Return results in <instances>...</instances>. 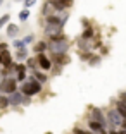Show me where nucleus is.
Wrapping results in <instances>:
<instances>
[{"label":"nucleus","mask_w":126,"mask_h":134,"mask_svg":"<svg viewBox=\"0 0 126 134\" xmlns=\"http://www.w3.org/2000/svg\"><path fill=\"white\" fill-rule=\"evenodd\" d=\"M67 48H69V45H67V40L64 35L52 36V41L48 43V50L52 52V55H64Z\"/></svg>","instance_id":"nucleus-1"},{"label":"nucleus","mask_w":126,"mask_h":134,"mask_svg":"<svg viewBox=\"0 0 126 134\" xmlns=\"http://www.w3.org/2000/svg\"><path fill=\"white\" fill-rule=\"evenodd\" d=\"M40 91H42V84L36 81L35 77H29L28 81H24L23 86H21V93H23L24 96H33V95H38Z\"/></svg>","instance_id":"nucleus-2"},{"label":"nucleus","mask_w":126,"mask_h":134,"mask_svg":"<svg viewBox=\"0 0 126 134\" xmlns=\"http://www.w3.org/2000/svg\"><path fill=\"white\" fill-rule=\"evenodd\" d=\"M107 122H109L110 127H121L123 122H124V119L121 117V114H119L116 108H110V110L107 112Z\"/></svg>","instance_id":"nucleus-3"},{"label":"nucleus","mask_w":126,"mask_h":134,"mask_svg":"<svg viewBox=\"0 0 126 134\" xmlns=\"http://www.w3.org/2000/svg\"><path fill=\"white\" fill-rule=\"evenodd\" d=\"M16 88H17V81L14 77H4V81L0 84V91L2 93H7V95L16 93Z\"/></svg>","instance_id":"nucleus-4"},{"label":"nucleus","mask_w":126,"mask_h":134,"mask_svg":"<svg viewBox=\"0 0 126 134\" xmlns=\"http://www.w3.org/2000/svg\"><path fill=\"white\" fill-rule=\"evenodd\" d=\"M90 115H92L90 120L99 122L102 127H105L107 124H109V122H107V119H105V115L102 114V110H100V108H97V107H92V108H90Z\"/></svg>","instance_id":"nucleus-5"},{"label":"nucleus","mask_w":126,"mask_h":134,"mask_svg":"<svg viewBox=\"0 0 126 134\" xmlns=\"http://www.w3.org/2000/svg\"><path fill=\"white\" fill-rule=\"evenodd\" d=\"M9 103H11V105H21V103H29V98H28V96H24L23 93H19V91H16V93L9 95Z\"/></svg>","instance_id":"nucleus-6"},{"label":"nucleus","mask_w":126,"mask_h":134,"mask_svg":"<svg viewBox=\"0 0 126 134\" xmlns=\"http://www.w3.org/2000/svg\"><path fill=\"white\" fill-rule=\"evenodd\" d=\"M36 62H38V65L43 69V71H50L52 69V62H50V59L48 57H45L43 53H40L38 57H36Z\"/></svg>","instance_id":"nucleus-7"},{"label":"nucleus","mask_w":126,"mask_h":134,"mask_svg":"<svg viewBox=\"0 0 126 134\" xmlns=\"http://www.w3.org/2000/svg\"><path fill=\"white\" fill-rule=\"evenodd\" d=\"M69 5H71V2H66V0H54V2H50V7L55 9V10H64Z\"/></svg>","instance_id":"nucleus-8"},{"label":"nucleus","mask_w":126,"mask_h":134,"mask_svg":"<svg viewBox=\"0 0 126 134\" xmlns=\"http://www.w3.org/2000/svg\"><path fill=\"white\" fill-rule=\"evenodd\" d=\"M0 57H2V64H4L5 67H12V62H11V53H9L7 50L2 52V53H0Z\"/></svg>","instance_id":"nucleus-9"},{"label":"nucleus","mask_w":126,"mask_h":134,"mask_svg":"<svg viewBox=\"0 0 126 134\" xmlns=\"http://www.w3.org/2000/svg\"><path fill=\"white\" fill-rule=\"evenodd\" d=\"M88 127H90V131H92V132H93V134H97V132H102V131H104V127L102 126H100V124L99 122H93V120H90V122H88Z\"/></svg>","instance_id":"nucleus-10"},{"label":"nucleus","mask_w":126,"mask_h":134,"mask_svg":"<svg viewBox=\"0 0 126 134\" xmlns=\"http://www.w3.org/2000/svg\"><path fill=\"white\" fill-rule=\"evenodd\" d=\"M17 33H19V28H17L16 24H9V26H7V36H11V38H16Z\"/></svg>","instance_id":"nucleus-11"},{"label":"nucleus","mask_w":126,"mask_h":134,"mask_svg":"<svg viewBox=\"0 0 126 134\" xmlns=\"http://www.w3.org/2000/svg\"><path fill=\"white\" fill-rule=\"evenodd\" d=\"M116 110H118L119 114H121V117L126 120V105L123 102H116Z\"/></svg>","instance_id":"nucleus-12"},{"label":"nucleus","mask_w":126,"mask_h":134,"mask_svg":"<svg viewBox=\"0 0 126 134\" xmlns=\"http://www.w3.org/2000/svg\"><path fill=\"white\" fill-rule=\"evenodd\" d=\"M47 48H48V45L45 43V41H38V43L35 45V52L38 53V55H40V53H43V50H47Z\"/></svg>","instance_id":"nucleus-13"},{"label":"nucleus","mask_w":126,"mask_h":134,"mask_svg":"<svg viewBox=\"0 0 126 134\" xmlns=\"http://www.w3.org/2000/svg\"><path fill=\"white\" fill-rule=\"evenodd\" d=\"M54 60H55L57 64H61V65H64V64L69 62V57H67L66 53H64V55H54Z\"/></svg>","instance_id":"nucleus-14"},{"label":"nucleus","mask_w":126,"mask_h":134,"mask_svg":"<svg viewBox=\"0 0 126 134\" xmlns=\"http://www.w3.org/2000/svg\"><path fill=\"white\" fill-rule=\"evenodd\" d=\"M78 45H79V48H81L83 52H88V50L92 48V47H90V43H88L87 40H83V38H81V40L78 41Z\"/></svg>","instance_id":"nucleus-15"},{"label":"nucleus","mask_w":126,"mask_h":134,"mask_svg":"<svg viewBox=\"0 0 126 134\" xmlns=\"http://www.w3.org/2000/svg\"><path fill=\"white\" fill-rule=\"evenodd\" d=\"M14 69L17 71V76H26V65L17 64V65H14Z\"/></svg>","instance_id":"nucleus-16"},{"label":"nucleus","mask_w":126,"mask_h":134,"mask_svg":"<svg viewBox=\"0 0 126 134\" xmlns=\"http://www.w3.org/2000/svg\"><path fill=\"white\" fill-rule=\"evenodd\" d=\"M35 79L38 81L40 84H42V83H45V81H47V76L42 74V72H38V71H35Z\"/></svg>","instance_id":"nucleus-17"},{"label":"nucleus","mask_w":126,"mask_h":134,"mask_svg":"<svg viewBox=\"0 0 126 134\" xmlns=\"http://www.w3.org/2000/svg\"><path fill=\"white\" fill-rule=\"evenodd\" d=\"M92 36H93V29H92V28H87L85 31H83L81 38H83V40H88V38H92Z\"/></svg>","instance_id":"nucleus-18"},{"label":"nucleus","mask_w":126,"mask_h":134,"mask_svg":"<svg viewBox=\"0 0 126 134\" xmlns=\"http://www.w3.org/2000/svg\"><path fill=\"white\" fill-rule=\"evenodd\" d=\"M9 19H11V16H9V14H4V16L0 17V29H2V28L5 26V24L9 23Z\"/></svg>","instance_id":"nucleus-19"},{"label":"nucleus","mask_w":126,"mask_h":134,"mask_svg":"<svg viewBox=\"0 0 126 134\" xmlns=\"http://www.w3.org/2000/svg\"><path fill=\"white\" fill-rule=\"evenodd\" d=\"M14 47H16L17 50H24V48H26V43H24L23 40H16V41H14Z\"/></svg>","instance_id":"nucleus-20"},{"label":"nucleus","mask_w":126,"mask_h":134,"mask_svg":"<svg viewBox=\"0 0 126 134\" xmlns=\"http://www.w3.org/2000/svg\"><path fill=\"white\" fill-rule=\"evenodd\" d=\"M16 57L19 60H23V59H26L28 57V52H26V48H24V50H17V53H16Z\"/></svg>","instance_id":"nucleus-21"},{"label":"nucleus","mask_w":126,"mask_h":134,"mask_svg":"<svg viewBox=\"0 0 126 134\" xmlns=\"http://www.w3.org/2000/svg\"><path fill=\"white\" fill-rule=\"evenodd\" d=\"M28 17H29V10H28V9H24V10L19 12V19H21V21H26Z\"/></svg>","instance_id":"nucleus-22"},{"label":"nucleus","mask_w":126,"mask_h":134,"mask_svg":"<svg viewBox=\"0 0 126 134\" xmlns=\"http://www.w3.org/2000/svg\"><path fill=\"white\" fill-rule=\"evenodd\" d=\"M7 105H11V103H9V98H5V96H0V108H5Z\"/></svg>","instance_id":"nucleus-23"},{"label":"nucleus","mask_w":126,"mask_h":134,"mask_svg":"<svg viewBox=\"0 0 126 134\" xmlns=\"http://www.w3.org/2000/svg\"><path fill=\"white\" fill-rule=\"evenodd\" d=\"M74 134H93L92 131H83V129H74Z\"/></svg>","instance_id":"nucleus-24"},{"label":"nucleus","mask_w":126,"mask_h":134,"mask_svg":"<svg viewBox=\"0 0 126 134\" xmlns=\"http://www.w3.org/2000/svg\"><path fill=\"white\" fill-rule=\"evenodd\" d=\"M36 64H38V62H36L35 59H28V65H29V67H33V69H35Z\"/></svg>","instance_id":"nucleus-25"},{"label":"nucleus","mask_w":126,"mask_h":134,"mask_svg":"<svg viewBox=\"0 0 126 134\" xmlns=\"http://www.w3.org/2000/svg\"><path fill=\"white\" fill-rule=\"evenodd\" d=\"M119 102H123L126 105V91H121V95H119Z\"/></svg>","instance_id":"nucleus-26"},{"label":"nucleus","mask_w":126,"mask_h":134,"mask_svg":"<svg viewBox=\"0 0 126 134\" xmlns=\"http://www.w3.org/2000/svg\"><path fill=\"white\" fill-rule=\"evenodd\" d=\"M24 7H26V9H29V7H31V5H35V2H33V0H26V2H24Z\"/></svg>","instance_id":"nucleus-27"},{"label":"nucleus","mask_w":126,"mask_h":134,"mask_svg":"<svg viewBox=\"0 0 126 134\" xmlns=\"http://www.w3.org/2000/svg\"><path fill=\"white\" fill-rule=\"evenodd\" d=\"M23 41H24V43H29V41H33V36H31V35H29V36H26V38H24Z\"/></svg>","instance_id":"nucleus-28"},{"label":"nucleus","mask_w":126,"mask_h":134,"mask_svg":"<svg viewBox=\"0 0 126 134\" xmlns=\"http://www.w3.org/2000/svg\"><path fill=\"white\" fill-rule=\"evenodd\" d=\"M2 74H4V72H0V84H2V81H4V79H2Z\"/></svg>","instance_id":"nucleus-29"},{"label":"nucleus","mask_w":126,"mask_h":134,"mask_svg":"<svg viewBox=\"0 0 126 134\" xmlns=\"http://www.w3.org/2000/svg\"><path fill=\"white\" fill-rule=\"evenodd\" d=\"M100 134H107V132H105V131H102V132H100Z\"/></svg>","instance_id":"nucleus-30"},{"label":"nucleus","mask_w":126,"mask_h":134,"mask_svg":"<svg viewBox=\"0 0 126 134\" xmlns=\"http://www.w3.org/2000/svg\"><path fill=\"white\" fill-rule=\"evenodd\" d=\"M0 64H2V57H0Z\"/></svg>","instance_id":"nucleus-31"},{"label":"nucleus","mask_w":126,"mask_h":134,"mask_svg":"<svg viewBox=\"0 0 126 134\" xmlns=\"http://www.w3.org/2000/svg\"><path fill=\"white\" fill-rule=\"evenodd\" d=\"M0 5H2V2H0Z\"/></svg>","instance_id":"nucleus-32"},{"label":"nucleus","mask_w":126,"mask_h":134,"mask_svg":"<svg viewBox=\"0 0 126 134\" xmlns=\"http://www.w3.org/2000/svg\"><path fill=\"white\" fill-rule=\"evenodd\" d=\"M0 50H2V48H0Z\"/></svg>","instance_id":"nucleus-33"}]
</instances>
